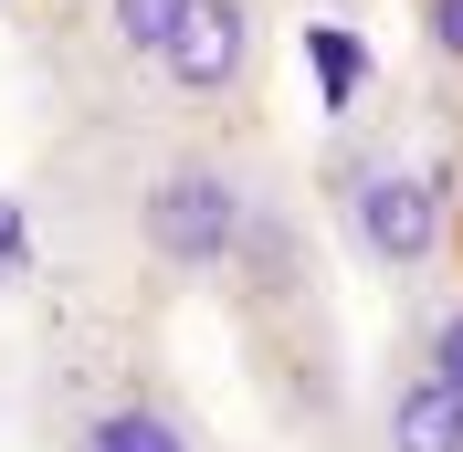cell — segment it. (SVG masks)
Instances as JSON below:
<instances>
[{
	"label": "cell",
	"instance_id": "cell-1",
	"mask_svg": "<svg viewBox=\"0 0 463 452\" xmlns=\"http://www.w3.org/2000/svg\"><path fill=\"white\" fill-rule=\"evenodd\" d=\"M337 231L358 242V263H369L390 295H411V284L442 274V242H453V179L421 169V158H401V147H358L337 169Z\"/></svg>",
	"mask_w": 463,
	"mask_h": 452
},
{
	"label": "cell",
	"instance_id": "cell-2",
	"mask_svg": "<svg viewBox=\"0 0 463 452\" xmlns=\"http://www.w3.org/2000/svg\"><path fill=\"white\" fill-rule=\"evenodd\" d=\"M253 221H263V200H253V179L232 169L222 147L158 158V169L137 179V253L158 263V274H179V284L232 274L242 242H253Z\"/></svg>",
	"mask_w": 463,
	"mask_h": 452
},
{
	"label": "cell",
	"instance_id": "cell-3",
	"mask_svg": "<svg viewBox=\"0 0 463 452\" xmlns=\"http://www.w3.org/2000/svg\"><path fill=\"white\" fill-rule=\"evenodd\" d=\"M263 42H274V32H263V0H190L147 74H158L169 106L232 116V106H253V85H263Z\"/></svg>",
	"mask_w": 463,
	"mask_h": 452
},
{
	"label": "cell",
	"instance_id": "cell-4",
	"mask_svg": "<svg viewBox=\"0 0 463 452\" xmlns=\"http://www.w3.org/2000/svg\"><path fill=\"white\" fill-rule=\"evenodd\" d=\"M63 452H211V442L169 390H116V400L63 421Z\"/></svg>",
	"mask_w": 463,
	"mask_h": 452
},
{
	"label": "cell",
	"instance_id": "cell-5",
	"mask_svg": "<svg viewBox=\"0 0 463 452\" xmlns=\"http://www.w3.org/2000/svg\"><path fill=\"white\" fill-rule=\"evenodd\" d=\"M369 431H379V452H463V390H442L432 368L401 358L369 400Z\"/></svg>",
	"mask_w": 463,
	"mask_h": 452
},
{
	"label": "cell",
	"instance_id": "cell-6",
	"mask_svg": "<svg viewBox=\"0 0 463 452\" xmlns=\"http://www.w3.org/2000/svg\"><path fill=\"white\" fill-rule=\"evenodd\" d=\"M179 11H190V0H95V32H106L116 63H158V42L179 32Z\"/></svg>",
	"mask_w": 463,
	"mask_h": 452
},
{
	"label": "cell",
	"instance_id": "cell-7",
	"mask_svg": "<svg viewBox=\"0 0 463 452\" xmlns=\"http://www.w3.org/2000/svg\"><path fill=\"white\" fill-rule=\"evenodd\" d=\"M411 368H432L442 390H463V295H432L411 315Z\"/></svg>",
	"mask_w": 463,
	"mask_h": 452
},
{
	"label": "cell",
	"instance_id": "cell-8",
	"mask_svg": "<svg viewBox=\"0 0 463 452\" xmlns=\"http://www.w3.org/2000/svg\"><path fill=\"white\" fill-rule=\"evenodd\" d=\"M421 42H432V63L463 74V0H421Z\"/></svg>",
	"mask_w": 463,
	"mask_h": 452
}]
</instances>
